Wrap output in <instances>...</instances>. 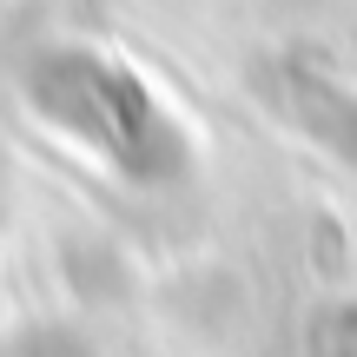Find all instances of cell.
I'll use <instances>...</instances> for the list:
<instances>
[{
    "instance_id": "1",
    "label": "cell",
    "mask_w": 357,
    "mask_h": 357,
    "mask_svg": "<svg viewBox=\"0 0 357 357\" xmlns=\"http://www.w3.org/2000/svg\"><path fill=\"white\" fill-rule=\"evenodd\" d=\"M20 93L60 139H73L79 153H93L100 166L139 178V185H159V178H172L185 166V126L113 53L53 47L26 66Z\"/></svg>"
},
{
    "instance_id": "2",
    "label": "cell",
    "mask_w": 357,
    "mask_h": 357,
    "mask_svg": "<svg viewBox=\"0 0 357 357\" xmlns=\"http://www.w3.org/2000/svg\"><path fill=\"white\" fill-rule=\"evenodd\" d=\"M258 86L271 93L278 119H291L311 146H324V153H337V159L357 166V93L344 79L318 73V66H305V60H278Z\"/></svg>"
}]
</instances>
